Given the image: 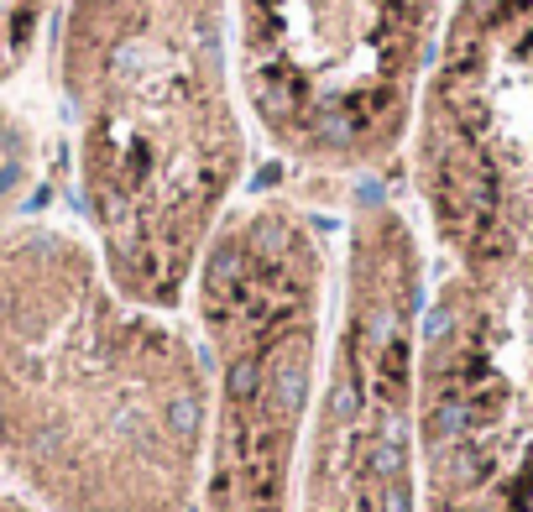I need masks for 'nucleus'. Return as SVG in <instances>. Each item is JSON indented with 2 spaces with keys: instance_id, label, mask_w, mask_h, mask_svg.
<instances>
[{
  "instance_id": "f257e3e1",
  "label": "nucleus",
  "mask_w": 533,
  "mask_h": 512,
  "mask_svg": "<svg viewBox=\"0 0 533 512\" xmlns=\"http://www.w3.org/2000/svg\"><path fill=\"white\" fill-rule=\"evenodd\" d=\"M0 392L22 470L68 512H193L204 350L58 231L0 251Z\"/></svg>"
},
{
  "instance_id": "f03ea898",
  "label": "nucleus",
  "mask_w": 533,
  "mask_h": 512,
  "mask_svg": "<svg viewBox=\"0 0 533 512\" xmlns=\"http://www.w3.org/2000/svg\"><path fill=\"white\" fill-rule=\"evenodd\" d=\"M58 43L100 261L173 314L246 178L231 0H68Z\"/></svg>"
},
{
  "instance_id": "7ed1b4c3",
  "label": "nucleus",
  "mask_w": 533,
  "mask_h": 512,
  "mask_svg": "<svg viewBox=\"0 0 533 512\" xmlns=\"http://www.w3.org/2000/svg\"><path fill=\"white\" fill-rule=\"evenodd\" d=\"M210 377L199 512H293L330 361V235L299 199H241L193 267Z\"/></svg>"
},
{
  "instance_id": "20e7f679",
  "label": "nucleus",
  "mask_w": 533,
  "mask_h": 512,
  "mask_svg": "<svg viewBox=\"0 0 533 512\" xmlns=\"http://www.w3.org/2000/svg\"><path fill=\"white\" fill-rule=\"evenodd\" d=\"M449 0H231L241 100L293 168L356 178L408 152Z\"/></svg>"
},
{
  "instance_id": "39448f33",
  "label": "nucleus",
  "mask_w": 533,
  "mask_h": 512,
  "mask_svg": "<svg viewBox=\"0 0 533 512\" xmlns=\"http://www.w3.org/2000/svg\"><path fill=\"white\" fill-rule=\"evenodd\" d=\"M424 231L387 199L350 214L341 303L293 512H429L419 466Z\"/></svg>"
},
{
  "instance_id": "423d86ee",
  "label": "nucleus",
  "mask_w": 533,
  "mask_h": 512,
  "mask_svg": "<svg viewBox=\"0 0 533 512\" xmlns=\"http://www.w3.org/2000/svg\"><path fill=\"white\" fill-rule=\"evenodd\" d=\"M419 466L429 512H533V235L429 278Z\"/></svg>"
},
{
  "instance_id": "0eeeda50",
  "label": "nucleus",
  "mask_w": 533,
  "mask_h": 512,
  "mask_svg": "<svg viewBox=\"0 0 533 512\" xmlns=\"http://www.w3.org/2000/svg\"><path fill=\"white\" fill-rule=\"evenodd\" d=\"M439 267L533 235V0H455L408 136Z\"/></svg>"
},
{
  "instance_id": "6e6552de",
  "label": "nucleus",
  "mask_w": 533,
  "mask_h": 512,
  "mask_svg": "<svg viewBox=\"0 0 533 512\" xmlns=\"http://www.w3.org/2000/svg\"><path fill=\"white\" fill-rule=\"evenodd\" d=\"M43 0H0V64H16L26 43L37 37Z\"/></svg>"
},
{
  "instance_id": "1a4fd4ad",
  "label": "nucleus",
  "mask_w": 533,
  "mask_h": 512,
  "mask_svg": "<svg viewBox=\"0 0 533 512\" xmlns=\"http://www.w3.org/2000/svg\"><path fill=\"white\" fill-rule=\"evenodd\" d=\"M0 131H5V126H0Z\"/></svg>"
}]
</instances>
